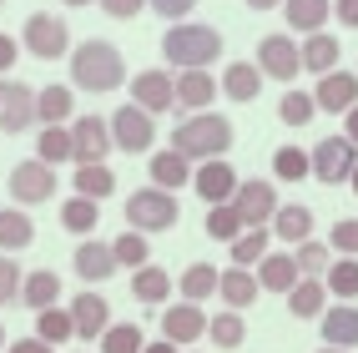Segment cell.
<instances>
[{
	"mask_svg": "<svg viewBox=\"0 0 358 353\" xmlns=\"http://www.w3.org/2000/svg\"><path fill=\"white\" fill-rule=\"evenodd\" d=\"M0 348H6V323H0Z\"/></svg>",
	"mask_w": 358,
	"mask_h": 353,
	"instance_id": "94428289",
	"label": "cell"
},
{
	"mask_svg": "<svg viewBox=\"0 0 358 353\" xmlns=\"http://www.w3.org/2000/svg\"><path fill=\"white\" fill-rule=\"evenodd\" d=\"M217 91H222V81L212 76V71H177V106L182 111H207L212 101H217Z\"/></svg>",
	"mask_w": 358,
	"mask_h": 353,
	"instance_id": "ac0fdd59",
	"label": "cell"
},
{
	"mask_svg": "<svg viewBox=\"0 0 358 353\" xmlns=\"http://www.w3.org/2000/svg\"><path fill=\"white\" fill-rule=\"evenodd\" d=\"M131 101L141 111H172L177 106V76H166V71H136V81H131Z\"/></svg>",
	"mask_w": 358,
	"mask_h": 353,
	"instance_id": "5bb4252c",
	"label": "cell"
},
{
	"mask_svg": "<svg viewBox=\"0 0 358 353\" xmlns=\"http://www.w3.org/2000/svg\"><path fill=\"white\" fill-rule=\"evenodd\" d=\"M282 15L298 36H318L333 20V0H282Z\"/></svg>",
	"mask_w": 358,
	"mask_h": 353,
	"instance_id": "44dd1931",
	"label": "cell"
},
{
	"mask_svg": "<svg viewBox=\"0 0 358 353\" xmlns=\"http://www.w3.org/2000/svg\"><path fill=\"white\" fill-rule=\"evenodd\" d=\"M141 353H182V348H177V343H166V338H162V343H147V348H141Z\"/></svg>",
	"mask_w": 358,
	"mask_h": 353,
	"instance_id": "9f6ffc18",
	"label": "cell"
},
{
	"mask_svg": "<svg viewBox=\"0 0 358 353\" xmlns=\"http://www.w3.org/2000/svg\"><path fill=\"white\" fill-rule=\"evenodd\" d=\"M338 51H343V45L333 41L328 31L308 36V41H303V71H313V76H328V71H338Z\"/></svg>",
	"mask_w": 358,
	"mask_h": 353,
	"instance_id": "f546056e",
	"label": "cell"
},
{
	"mask_svg": "<svg viewBox=\"0 0 358 353\" xmlns=\"http://www.w3.org/2000/svg\"><path fill=\"white\" fill-rule=\"evenodd\" d=\"M36 338L41 343H66V338H76V323H71V308H45L36 313Z\"/></svg>",
	"mask_w": 358,
	"mask_h": 353,
	"instance_id": "f35d334b",
	"label": "cell"
},
{
	"mask_svg": "<svg viewBox=\"0 0 358 353\" xmlns=\"http://www.w3.org/2000/svg\"><path fill=\"white\" fill-rule=\"evenodd\" d=\"M308 157H313V177H318L323 187L353 182V172H358V147H353L348 136H323Z\"/></svg>",
	"mask_w": 358,
	"mask_h": 353,
	"instance_id": "52a82bcc",
	"label": "cell"
},
{
	"mask_svg": "<svg viewBox=\"0 0 358 353\" xmlns=\"http://www.w3.org/2000/svg\"><path fill=\"white\" fill-rule=\"evenodd\" d=\"M282 0H248V10H278Z\"/></svg>",
	"mask_w": 358,
	"mask_h": 353,
	"instance_id": "6f0895ef",
	"label": "cell"
},
{
	"mask_svg": "<svg viewBox=\"0 0 358 353\" xmlns=\"http://www.w3.org/2000/svg\"><path fill=\"white\" fill-rule=\"evenodd\" d=\"M66 6H96V0H66Z\"/></svg>",
	"mask_w": 358,
	"mask_h": 353,
	"instance_id": "680465c9",
	"label": "cell"
},
{
	"mask_svg": "<svg viewBox=\"0 0 358 353\" xmlns=\"http://www.w3.org/2000/svg\"><path fill=\"white\" fill-rule=\"evenodd\" d=\"M20 288H26V273H20V263L10 252H0V308L20 298Z\"/></svg>",
	"mask_w": 358,
	"mask_h": 353,
	"instance_id": "7dc6e473",
	"label": "cell"
},
{
	"mask_svg": "<svg viewBox=\"0 0 358 353\" xmlns=\"http://www.w3.org/2000/svg\"><path fill=\"white\" fill-rule=\"evenodd\" d=\"M217 268H212V263H192V268H187L182 273V282H177V288H182V303H202V298H212V293H217Z\"/></svg>",
	"mask_w": 358,
	"mask_h": 353,
	"instance_id": "74e56055",
	"label": "cell"
},
{
	"mask_svg": "<svg viewBox=\"0 0 358 353\" xmlns=\"http://www.w3.org/2000/svg\"><path fill=\"white\" fill-rule=\"evenodd\" d=\"M257 293H262V282H257L252 268H227V273L217 278V298L227 303L232 313H237V308H248V303H257Z\"/></svg>",
	"mask_w": 358,
	"mask_h": 353,
	"instance_id": "7402d4cb",
	"label": "cell"
},
{
	"mask_svg": "<svg viewBox=\"0 0 358 353\" xmlns=\"http://www.w3.org/2000/svg\"><path fill=\"white\" fill-rule=\"evenodd\" d=\"M232 207H237V217H243L248 227H268L273 217H278V187L273 182H243V187H237V197H232Z\"/></svg>",
	"mask_w": 358,
	"mask_h": 353,
	"instance_id": "8fae6325",
	"label": "cell"
},
{
	"mask_svg": "<svg viewBox=\"0 0 358 353\" xmlns=\"http://www.w3.org/2000/svg\"><path fill=\"white\" fill-rule=\"evenodd\" d=\"M328 247H338L343 257H358V217L333 222V232H328Z\"/></svg>",
	"mask_w": 358,
	"mask_h": 353,
	"instance_id": "c3c4849f",
	"label": "cell"
},
{
	"mask_svg": "<svg viewBox=\"0 0 358 353\" xmlns=\"http://www.w3.org/2000/svg\"><path fill=\"white\" fill-rule=\"evenodd\" d=\"M343 136H348V141H353V147H358V106L348 111V127H343Z\"/></svg>",
	"mask_w": 358,
	"mask_h": 353,
	"instance_id": "11a10c76",
	"label": "cell"
},
{
	"mask_svg": "<svg viewBox=\"0 0 358 353\" xmlns=\"http://www.w3.org/2000/svg\"><path fill=\"white\" fill-rule=\"evenodd\" d=\"M0 6H6V0H0Z\"/></svg>",
	"mask_w": 358,
	"mask_h": 353,
	"instance_id": "be15d7a7",
	"label": "cell"
},
{
	"mask_svg": "<svg viewBox=\"0 0 358 353\" xmlns=\"http://www.w3.org/2000/svg\"><path fill=\"white\" fill-rule=\"evenodd\" d=\"M20 298H26L36 313L56 308V298H61V278H56L51 268H36V273H26V288H20Z\"/></svg>",
	"mask_w": 358,
	"mask_h": 353,
	"instance_id": "d6a6232c",
	"label": "cell"
},
{
	"mask_svg": "<svg viewBox=\"0 0 358 353\" xmlns=\"http://www.w3.org/2000/svg\"><path fill=\"white\" fill-rule=\"evenodd\" d=\"M182 222V207L177 192H162V187H141L127 202V227L131 232H172Z\"/></svg>",
	"mask_w": 358,
	"mask_h": 353,
	"instance_id": "277c9868",
	"label": "cell"
},
{
	"mask_svg": "<svg viewBox=\"0 0 358 353\" xmlns=\"http://www.w3.org/2000/svg\"><path fill=\"white\" fill-rule=\"evenodd\" d=\"M278 116H282V127H308L318 116V101L308 96V91H288V96L278 101Z\"/></svg>",
	"mask_w": 358,
	"mask_h": 353,
	"instance_id": "bcb514c9",
	"label": "cell"
},
{
	"mask_svg": "<svg viewBox=\"0 0 358 353\" xmlns=\"http://www.w3.org/2000/svg\"><path fill=\"white\" fill-rule=\"evenodd\" d=\"M15 56H20L15 36H6V31H0V71H10V66H15Z\"/></svg>",
	"mask_w": 358,
	"mask_h": 353,
	"instance_id": "f5cc1de1",
	"label": "cell"
},
{
	"mask_svg": "<svg viewBox=\"0 0 358 353\" xmlns=\"http://www.w3.org/2000/svg\"><path fill=\"white\" fill-rule=\"evenodd\" d=\"M20 45L36 56V61H56L71 51V31H66V20L56 10H36L26 20V31H20Z\"/></svg>",
	"mask_w": 358,
	"mask_h": 353,
	"instance_id": "8992f818",
	"label": "cell"
},
{
	"mask_svg": "<svg viewBox=\"0 0 358 353\" xmlns=\"http://www.w3.org/2000/svg\"><path fill=\"white\" fill-rule=\"evenodd\" d=\"M147 10H157V15L172 20V26H182V20L197 10V0H147Z\"/></svg>",
	"mask_w": 358,
	"mask_h": 353,
	"instance_id": "681fc988",
	"label": "cell"
},
{
	"mask_svg": "<svg viewBox=\"0 0 358 353\" xmlns=\"http://www.w3.org/2000/svg\"><path fill=\"white\" fill-rule=\"evenodd\" d=\"M318 323H323L318 333H323V343H328V348H358V308L338 303V308H328Z\"/></svg>",
	"mask_w": 358,
	"mask_h": 353,
	"instance_id": "603a6c76",
	"label": "cell"
},
{
	"mask_svg": "<svg viewBox=\"0 0 358 353\" xmlns=\"http://www.w3.org/2000/svg\"><path fill=\"white\" fill-rule=\"evenodd\" d=\"M71 141H76V167H91V161H106L111 141V116H76L71 122Z\"/></svg>",
	"mask_w": 358,
	"mask_h": 353,
	"instance_id": "30bf717a",
	"label": "cell"
},
{
	"mask_svg": "<svg viewBox=\"0 0 358 353\" xmlns=\"http://www.w3.org/2000/svg\"><path fill=\"white\" fill-rule=\"evenodd\" d=\"M111 252H116V263H122V268H131V273H136V268H147L152 243H147V232H131V227H127L122 238L111 243Z\"/></svg>",
	"mask_w": 358,
	"mask_h": 353,
	"instance_id": "60d3db41",
	"label": "cell"
},
{
	"mask_svg": "<svg viewBox=\"0 0 358 353\" xmlns=\"http://www.w3.org/2000/svg\"><path fill=\"white\" fill-rule=\"evenodd\" d=\"M166 293H172V273H166V268H136L131 273V298L136 303H147V308H162V303H166Z\"/></svg>",
	"mask_w": 358,
	"mask_h": 353,
	"instance_id": "4316f807",
	"label": "cell"
},
{
	"mask_svg": "<svg viewBox=\"0 0 358 353\" xmlns=\"http://www.w3.org/2000/svg\"><path fill=\"white\" fill-rule=\"evenodd\" d=\"M6 192H10L15 207H41V202H51V197H56V167H45L41 157L15 161V172L6 177Z\"/></svg>",
	"mask_w": 358,
	"mask_h": 353,
	"instance_id": "5b68a950",
	"label": "cell"
},
{
	"mask_svg": "<svg viewBox=\"0 0 358 353\" xmlns=\"http://www.w3.org/2000/svg\"><path fill=\"white\" fill-rule=\"evenodd\" d=\"M192 187H197V197H202L207 207H222V202H232V197H237L243 177H237L227 161H202V167L192 172Z\"/></svg>",
	"mask_w": 358,
	"mask_h": 353,
	"instance_id": "2e32d148",
	"label": "cell"
},
{
	"mask_svg": "<svg viewBox=\"0 0 358 353\" xmlns=\"http://www.w3.org/2000/svg\"><path fill=\"white\" fill-rule=\"evenodd\" d=\"M207 333H212V343H217V348H243V338H248V323H243V313H217V318H212L207 323Z\"/></svg>",
	"mask_w": 358,
	"mask_h": 353,
	"instance_id": "ee69618b",
	"label": "cell"
},
{
	"mask_svg": "<svg viewBox=\"0 0 358 353\" xmlns=\"http://www.w3.org/2000/svg\"><path fill=\"white\" fill-rule=\"evenodd\" d=\"M116 192V172L106 161H91V167H76V197H91V202H106Z\"/></svg>",
	"mask_w": 358,
	"mask_h": 353,
	"instance_id": "836d02e7",
	"label": "cell"
},
{
	"mask_svg": "<svg viewBox=\"0 0 358 353\" xmlns=\"http://www.w3.org/2000/svg\"><path fill=\"white\" fill-rule=\"evenodd\" d=\"M31 243H36V222L20 207H6V212H0V247L15 257L20 247H31Z\"/></svg>",
	"mask_w": 358,
	"mask_h": 353,
	"instance_id": "1f68e13d",
	"label": "cell"
},
{
	"mask_svg": "<svg viewBox=\"0 0 358 353\" xmlns=\"http://www.w3.org/2000/svg\"><path fill=\"white\" fill-rule=\"evenodd\" d=\"M71 111H76L71 86H41V91H36V122H41V127H66Z\"/></svg>",
	"mask_w": 358,
	"mask_h": 353,
	"instance_id": "d4e9b609",
	"label": "cell"
},
{
	"mask_svg": "<svg viewBox=\"0 0 358 353\" xmlns=\"http://www.w3.org/2000/svg\"><path fill=\"white\" fill-rule=\"evenodd\" d=\"M141 348H147V338L136 323H111L101 333V353H141Z\"/></svg>",
	"mask_w": 358,
	"mask_h": 353,
	"instance_id": "f6af8a7d",
	"label": "cell"
},
{
	"mask_svg": "<svg viewBox=\"0 0 358 353\" xmlns=\"http://www.w3.org/2000/svg\"><path fill=\"white\" fill-rule=\"evenodd\" d=\"M323 282H328V293L343 298V303L358 298V257H333V268H328Z\"/></svg>",
	"mask_w": 358,
	"mask_h": 353,
	"instance_id": "7bdbcfd3",
	"label": "cell"
},
{
	"mask_svg": "<svg viewBox=\"0 0 358 353\" xmlns=\"http://www.w3.org/2000/svg\"><path fill=\"white\" fill-rule=\"evenodd\" d=\"M288 313L293 318H323L328 313V282L323 278H303L288 293Z\"/></svg>",
	"mask_w": 358,
	"mask_h": 353,
	"instance_id": "83f0119b",
	"label": "cell"
},
{
	"mask_svg": "<svg viewBox=\"0 0 358 353\" xmlns=\"http://www.w3.org/2000/svg\"><path fill=\"white\" fill-rule=\"evenodd\" d=\"M273 238L278 243H288V247H298V243H308L313 238V212L308 207H278V217H273Z\"/></svg>",
	"mask_w": 358,
	"mask_h": 353,
	"instance_id": "f1b7e54d",
	"label": "cell"
},
{
	"mask_svg": "<svg viewBox=\"0 0 358 353\" xmlns=\"http://www.w3.org/2000/svg\"><path fill=\"white\" fill-rule=\"evenodd\" d=\"M111 141H116V152H152V141H157V116L152 111H141L136 101H127L122 111L111 116Z\"/></svg>",
	"mask_w": 358,
	"mask_h": 353,
	"instance_id": "9c48e42d",
	"label": "cell"
},
{
	"mask_svg": "<svg viewBox=\"0 0 358 353\" xmlns=\"http://www.w3.org/2000/svg\"><path fill=\"white\" fill-rule=\"evenodd\" d=\"M6 353H56V348H51V343H41V338H15Z\"/></svg>",
	"mask_w": 358,
	"mask_h": 353,
	"instance_id": "db71d44e",
	"label": "cell"
},
{
	"mask_svg": "<svg viewBox=\"0 0 358 353\" xmlns=\"http://www.w3.org/2000/svg\"><path fill=\"white\" fill-rule=\"evenodd\" d=\"M96 6H101L111 20H136L141 10H147V0H96Z\"/></svg>",
	"mask_w": 358,
	"mask_h": 353,
	"instance_id": "f907efd6",
	"label": "cell"
},
{
	"mask_svg": "<svg viewBox=\"0 0 358 353\" xmlns=\"http://www.w3.org/2000/svg\"><path fill=\"white\" fill-rule=\"evenodd\" d=\"M353 192H358V172H353Z\"/></svg>",
	"mask_w": 358,
	"mask_h": 353,
	"instance_id": "6125c7cd",
	"label": "cell"
},
{
	"mask_svg": "<svg viewBox=\"0 0 358 353\" xmlns=\"http://www.w3.org/2000/svg\"><path fill=\"white\" fill-rule=\"evenodd\" d=\"M71 263H76V278L81 282H106L116 268H122V263H116V252H111V243H81Z\"/></svg>",
	"mask_w": 358,
	"mask_h": 353,
	"instance_id": "ffe728a7",
	"label": "cell"
},
{
	"mask_svg": "<svg viewBox=\"0 0 358 353\" xmlns=\"http://www.w3.org/2000/svg\"><path fill=\"white\" fill-rule=\"evenodd\" d=\"M268 243H273V227H248L243 238H237L227 252H232V268H252L268 257Z\"/></svg>",
	"mask_w": 358,
	"mask_h": 353,
	"instance_id": "8d00e7d4",
	"label": "cell"
},
{
	"mask_svg": "<svg viewBox=\"0 0 358 353\" xmlns=\"http://www.w3.org/2000/svg\"><path fill=\"white\" fill-rule=\"evenodd\" d=\"M122 81H127V61H122V51H116L111 41L91 36V41H81L76 51H71V86L101 96V91H116Z\"/></svg>",
	"mask_w": 358,
	"mask_h": 353,
	"instance_id": "6da1fadb",
	"label": "cell"
},
{
	"mask_svg": "<svg viewBox=\"0 0 358 353\" xmlns=\"http://www.w3.org/2000/svg\"><path fill=\"white\" fill-rule=\"evenodd\" d=\"M293 257H298V273H303V278H328V268H333V252H328V243H318V238L298 243Z\"/></svg>",
	"mask_w": 358,
	"mask_h": 353,
	"instance_id": "b9f144b4",
	"label": "cell"
},
{
	"mask_svg": "<svg viewBox=\"0 0 358 353\" xmlns=\"http://www.w3.org/2000/svg\"><path fill=\"white\" fill-rule=\"evenodd\" d=\"M257 71H262V76H273V81H298V71H303V45H298L293 36H282V31L262 36V41H257Z\"/></svg>",
	"mask_w": 358,
	"mask_h": 353,
	"instance_id": "ba28073f",
	"label": "cell"
},
{
	"mask_svg": "<svg viewBox=\"0 0 358 353\" xmlns=\"http://www.w3.org/2000/svg\"><path fill=\"white\" fill-rule=\"evenodd\" d=\"M162 56L172 61L177 71H207L212 61L222 56V31L197 26V20H182L162 36Z\"/></svg>",
	"mask_w": 358,
	"mask_h": 353,
	"instance_id": "3957f363",
	"label": "cell"
},
{
	"mask_svg": "<svg viewBox=\"0 0 358 353\" xmlns=\"http://www.w3.org/2000/svg\"><path fill=\"white\" fill-rule=\"evenodd\" d=\"M318 353H348V348H328V343H323V348H318Z\"/></svg>",
	"mask_w": 358,
	"mask_h": 353,
	"instance_id": "91938a15",
	"label": "cell"
},
{
	"mask_svg": "<svg viewBox=\"0 0 358 353\" xmlns=\"http://www.w3.org/2000/svg\"><path fill=\"white\" fill-rule=\"evenodd\" d=\"M207 238L212 243H237V238H243V232H248V222L243 217H237V207L232 202H222V207H207Z\"/></svg>",
	"mask_w": 358,
	"mask_h": 353,
	"instance_id": "d590c367",
	"label": "cell"
},
{
	"mask_svg": "<svg viewBox=\"0 0 358 353\" xmlns=\"http://www.w3.org/2000/svg\"><path fill=\"white\" fill-rule=\"evenodd\" d=\"M71 323H76V338L96 343L111 328V303L101 293H76V298H71Z\"/></svg>",
	"mask_w": 358,
	"mask_h": 353,
	"instance_id": "e0dca14e",
	"label": "cell"
},
{
	"mask_svg": "<svg viewBox=\"0 0 358 353\" xmlns=\"http://www.w3.org/2000/svg\"><path fill=\"white\" fill-rule=\"evenodd\" d=\"M26 127H36V91L20 81H0V131L20 136Z\"/></svg>",
	"mask_w": 358,
	"mask_h": 353,
	"instance_id": "7c38bea8",
	"label": "cell"
},
{
	"mask_svg": "<svg viewBox=\"0 0 358 353\" xmlns=\"http://www.w3.org/2000/svg\"><path fill=\"white\" fill-rule=\"evenodd\" d=\"M257 91H262L257 61H232V66L222 71V96H227V101H257Z\"/></svg>",
	"mask_w": 358,
	"mask_h": 353,
	"instance_id": "484cf974",
	"label": "cell"
},
{
	"mask_svg": "<svg viewBox=\"0 0 358 353\" xmlns=\"http://www.w3.org/2000/svg\"><path fill=\"white\" fill-rule=\"evenodd\" d=\"M273 172H278V182H303V177H313V157L303 147H278L273 152Z\"/></svg>",
	"mask_w": 358,
	"mask_h": 353,
	"instance_id": "ab89813d",
	"label": "cell"
},
{
	"mask_svg": "<svg viewBox=\"0 0 358 353\" xmlns=\"http://www.w3.org/2000/svg\"><path fill=\"white\" fill-rule=\"evenodd\" d=\"M257 282H262L268 293H293L298 282H303L298 257H293V252H268V257L257 263Z\"/></svg>",
	"mask_w": 358,
	"mask_h": 353,
	"instance_id": "d6986e66",
	"label": "cell"
},
{
	"mask_svg": "<svg viewBox=\"0 0 358 353\" xmlns=\"http://www.w3.org/2000/svg\"><path fill=\"white\" fill-rule=\"evenodd\" d=\"M36 157L45 161V167L76 161V141H71V127H41V136H36Z\"/></svg>",
	"mask_w": 358,
	"mask_h": 353,
	"instance_id": "4dcf8cb0",
	"label": "cell"
},
{
	"mask_svg": "<svg viewBox=\"0 0 358 353\" xmlns=\"http://www.w3.org/2000/svg\"><path fill=\"white\" fill-rule=\"evenodd\" d=\"M232 122L227 116H212V111H197L172 131V152H182L187 161H222L227 147H232Z\"/></svg>",
	"mask_w": 358,
	"mask_h": 353,
	"instance_id": "7a4b0ae2",
	"label": "cell"
},
{
	"mask_svg": "<svg viewBox=\"0 0 358 353\" xmlns=\"http://www.w3.org/2000/svg\"><path fill=\"white\" fill-rule=\"evenodd\" d=\"M192 182V161H187L182 152H157L152 157V187H162V192H182V187Z\"/></svg>",
	"mask_w": 358,
	"mask_h": 353,
	"instance_id": "cb8c5ba5",
	"label": "cell"
},
{
	"mask_svg": "<svg viewBox=\"0 0 358 353\" xmlns=\"http://www.w3.org/2000/svg\"><path fill=\"white\" fill-rule=\"evenodd\" d=\"M207 323L212 318L197 308V303H172V308H162V338L177 343V348H187V343H197L207 333Z\"/></svg>",
	"mask_w": 358,
	"mask_h": 353,
	"instance_id": "9a60e30c",
	"label": "cell"
},
{
	"mask_svg": "<svg viewBox=\"0 0 358 353\" xmlns=\"http://www.w3.org/2000/svg\"><path fill=\"white\" fill-rule=\"evenodd\" d=\"M333 15H338V26L358 31V0H333Z\"/></svg>",
	"mask_w": 358,
	"mask_h": 353,
	"instance_id": "816d5d0a",
	"label": "cell"
},
{
	"mask_svg": "<svg viewBox=\"0 0 358 353\" xmlns=\"http://www.w3.org/2000/svg\"><path fill=\"white\" fill-rule=\"evenodd\" d=\"M313 101H318V111H333V116H348L353 106H358V71H328V76H318V86H313Z\"/></svg>",
	"mask_w": 358,
	"mask_h": 353,
	"instance_id": "4fadbf2b",
	"label": "cell"
},
{
	"mask_svg": "<svg viewBox=\"0 0 358 353\" xmlns=\"http://www.w3.org/2000/svg\"><path fill=\"white\" fill-rule=\"evenodd\" d=\"M96 222H101V207L91 202V197H66V207H61V227L71 232V238H86V232H96Z\"/></svg>",
	"mask_w": 358,
	"mask_h": 353,
	"instance_id": "e575fe53",
	"label": "cell"
}]
</instances>
